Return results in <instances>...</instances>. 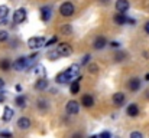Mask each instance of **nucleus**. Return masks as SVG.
I'll use <instances>...</instances> for the list:
<instances>
[{
  "mask_svg": "<svg viewBox=\"0 0 149 138\" xmlns=\"http://www.w3.org/2000/svg\"><path fill=\"white\" fill-rule=\"evenodd\" d=\"M111 99H113V104H114L116 106H122V105L125 104V101H126V96H125L123 92H116Z\"/></svg>",
  "mask_w": 149,
  "mask_h": 138,
  "instance_id": "nucleus-10",
  "label": "nucleus"
},
{
  "mask_svg": "<svg viewBox=\"0 0 149 138\" xmlns=\"http://www.w3.org/2000/svg\"><path fill=\"white\" fill-rule=\"evenodd\" d=\"M88 72L93 73V75H96V73L99 72V65H96V63H90V65H88Z\"/></svg>",
  "mask_w": 149,
  "mask_h": 138,
  "instance_id": "nucleus-25",
  "label": "nucleus"
},
{
  "mask_svg": "<svg viewBox=\"0 0 149 138\" xmlns=\"http://www.w3.org/2000/svg\"><path fill=\"white\" fill-rule=\"evenodd\" d=\"M126 114L129 115V117H136L138 114H139V106L136 105V104H130L127 108H126Z\"/></svg>",
  "mask_w": 149,
  "mask_h": 138,
  "instance_id": "nucleus-16",
  "label": "nucleus"
},
{
  "mask_svg": "<svg viewBox=\"0 0 149 138\" xmlns=\"http://www.w3.org/2000/svg\"><path fill=\"white\" fill-rule=\"evenodd\" d=\"M88 138H99L97 135H91V137H88Z\"/></svg>",
  "mask_w": 149,
  "mask_h": 138,
  "instance_id": "nucleus-43",
  "label": "nucleus"
},
{
  "mask_svg": "<svg viewBox=\"0 0 149 138\" xmlns=\"http://www.w3.org/2000/svg\"><path fill=\"white\" fill-rule=\"evenodd\" d=\"M15 115V111L10 108V106H4V111H3V115H1V121L4 122H9Z\"/></svg>",
  "mask_w": 149,
  "mask_h": 138,
  "instance_id": "nucleus-12",
  "label": "nucleus"
},
{
  "mask_svg": "<svg viewBox=\"0 0 149 138\" xmlns=\"http://www.w3.org/2000/svg\"><path fill=\"white\" fill-rule=\"evenodd\" d=\"M65 72V76H67V79L68 81H74V79H77L78 78V75H80V68H78V65H71L67 71H64Z\"/></svg>",
  "mask_w": 149,
  "mask_h": 138,
  "instance_id": "nucleus-4",
  "label": "nucleus"
},
{
  "mask_svg": "<svg viewBox=\"0 0 149 138\" xmlns=\"http://www.w3.org/2000/svg\"><path fill=\"white\" fill-rule=\"evenodd\" d=\"M9 39V33L6 30H0V42H6Z\"/></svg>",
  "mask_w": 149,
  "mask_h": 138,
  "instance_id": "nucleus-27",
  "label": "nucleus"
},
{
  "mask_svg": "<svg viewBox=\"0 0 149 138\" xmlns=\"http://www.w3.org/2000/svg\"><path fill=\"white\" fill-rule=\"evenodd\" d=\"M51 14H52V9H51V6H45V7L41 9V17H42L44 22H48V20H49Z\"/></svg>",
  "mask_w": 149,
  "mask_h": 138,
  "instance_id": "nucleus-14",
  "label": "nucleus"
},
{
  "mask_svg": "<svg viewBox=\"0 0 149 138\" xmlns=\"http://www.w3.org/2000/svg\"><path fill=\"white\" fill-rule=\"evenodd\" d=\"M129 7H130L129 0H117L116 1V10L119 13H126L129 10Z\"/></svg>",
  "mask_w": 149,
  "mask_h": 138,
  "instance_id": "nucleus-9",
  "label": "nucleus"
},
{
  "mask_svg": "<svg viewBox=\"0 0 149 138\" xmlns=\"http://www.w3.org/2000/svg\"><path fill=\"white\" fill-rule=\"evenodd\" d=\"M38 106H39L41 109H48V104H47V101H44V99H39V101H38Z\"/></svg>",
  "mask_w": 149,
  "mask_h": 138,
  "instance_id": "nucleus-29",
  "label": "nucleus"
},
{
  "mask_svg": "<svg viewBox=\"0 0 149 138\" xmlns=\"http://www.w3.org/2000/svg\"><path fill=\"white\" fill-rule=\"evenodd\" d=\"M145 32L149 35V22H146V23H145Z\"/></svg>",
  "mask_w": 149,
  "mask_h": 138,
  "instance_id": "nucleus-36",
  "label": "nucleus"
},
{
  "mask_svg": "<svg viewBox=\"0 0 149 138\" xmlns=\"http://www.w3.org/2000/svg\"><path fill=\"white\" fill-rule=\"evenodd\" d=\"M80 104H83L86 108H91L93 105H94V98L91 96V95H84L83 98H81V102Z\"/></svg>",
  "mask_w": 149,
  "mask_h": 138,
  "instance_id": "nucleus-15",
  "label": "nucleus"
},
{
  "mask_svg": "<svg viewBox=\"0 0 149 138\" xmlns=\"http://www.w3.org/2000/svg\"><path fill=\"white\" fill-rule=\"evenodd\" d=\"M90 58H91L90 55H86V56L83 58V60H81V65H87V63H88V60H90Z\"/></svg>",
  "mask_w": 149,
  "mask_h": 138,
  "instance_id": "nucleus-33",
  "label": "nucleus"
},
{
  "mask_svg": "<svg viewBox=\"0 0 149 138\" xmlns=\"http://www.w3.org/2000/svg\"><path fill=\"white\" fill-rule=\"evenodd\" d=\"M12 66H13L15 71H25V69L28 68V58H26V56L17 58V59L12 63Z\"/></svg>",
  "mask_w": 149,
  "mask_h": 138,
  "instance_id": "nucleus-5",
  "label": "nucleus"
},
{
  "mask_svg": "<svg viewBox=\"0 0 149 138\" xmlns=\"http://www.w3.org/2000/svg\"><path fill=\"white\" fill-rule=\"evenodd\" d=\"M55 50H56L58 56H64V58L71 56V53H72V47H71L70 43H59Z\"/></svg>",
  "mask_w": 149,
  "mask_h": 138,
  "instance_id": "nucleus-2",
  "label": "nucleus"
},
{
  "mask_svg": "<svg viewBox=\"0 0 149 138\" xmlns=\"http://www.w3.org/2000/svg\"><path fill=\"white\" fill-rule=\"evenodd\" d=\"M61 33H64V35H71V33H72V27H71L70 25H64V26L61 27Z\"/></svg>",
  "mask_w": 149,
  "mask_h": 138,
  "instance_id": "nucleus-24",
  "label": "nucleus"
},
{
  "mask_svg": "<svg viewBox=\"0 0 149 138\" xmlns=\"http://www.w3.org/2000/svg\"><path fill=\"white\" fill-rule=\"evenodd\" d=\"M65 111H67V114H70V115H77V114L80 112V104H78L77 101H70V102H67V105H65Z\"/></svg>",
  "mask_w": 149,
  "mask_h": 138,
  "instance_id": "nucleus-6",
  "label": "nucleus"
},
{
  "mask_svg": "<svg viewBox=\"0 0 149 138\" xmlns=\"http://www.w3.org/2000/svg\"><path fill=\"white\" fill-rule=\"evenodd\" d=\"M56 42H58V38H56V36H54V38H51V39H49V41H48V42H45V45H44V46H47V47H49V46L55 45Z\"/></svg>",
  "mask_w": 149,
  "mask_h": 138,
  "instance_id": "nucleus-28",
  "label": "nucleus"
},
{
  "mask_svg": "<svg viewBox=\"0 0 149 138\" xmlns=\"http://www.w3.org/2000/svg\"><path fill=\"white\" fill-rule=\"evenodd\" d=\"M141 85H142V81L139 78H130L127 81V88L130 89L132 92H136L141 89Z\"/></svg>",
  "mask_w": 149,
  "mask_h": 138,
  "instance_id": "nucleus-8",
  "label": "nucleus"
},
{
  "mask_svg": "<svg viewBox=\"0 0 149 138\" xmlns=\"http://www.w3.org/2000/svg\"><path fill=\"white\" fill-rule=\"evenodd\" d=\"M145 79H146V81H149V73H146V75H145Z\"/></svg>",
  "mask_w": 149,
  "mask_h": 138,
  "instance_id": "nucleus-42",
  "label": "nucleus"
},
{
  "mask_svg": "<svg viewBox=\"0 0 149 138\" xmlns=\"http://www.w3.org/2000/svg\"><path fill=\"white\" fill-rule=\"evenodd\" d=\"M114 22L117 25H125L127 22V17L125 16V13H117V14H114Z\"/></svg>",
  "mask_w": 149,
  "mask_h": 138,
  "instance_id": "nucleus-18",
  "label": "nucleus"
},
{
  "mask_svg": "<svg viewBox=\"0 0 149 138\" xmlns=\"http://www.w3.org/2000/svg\"><path fill=\"white\" fill-rule=\"evenodd\" d=\"M110 46H111V47H114V49H117V47L120 46V43H119V42H111V43H110Z\"/></svg>",
  "mask_w": 149,
  "mask_h": 138,
  "instance_id": "nucleus-35",
  "label": "nucleus"
},
{
  "mask_svg": "<svg viewBox=\"0 0 149 138\" xmlns=\"http://www.w3.org/2000/svg\"><path fill=\"white\" fill-rule=\"evenodd\" d=\"M7 14H9V7L4 6V4H1L0 6V20L7 19Z\"/></svg>",
  "mask_w": 149,
  "mask_h": 138,
  "instance_id": "nucleus-22",
  "label": "nucleus"
},
{
  "mask_svg": "<svg viewBox=\"0 0 149 138\" xmlns=\"http://www.w3.org/2000/svg\"><path fill=\"white\" fill-rule=\"evenodd\" d=\"M70 92L72 93V95H77L78 92H80V81H72L71 82V87H70Z\"/></svg>",
  "mask_w": 149,
  "mask_h": 138,
  "instance_id": "nucleus-19",
  "label": "nucleus"
},
{
  "mask_svg": "<svg viewBox=\"0 0 149 138\" xmlns=\"http://www.w3.org/2000/svg\"><path fill=\"white\" fill-rule=\"evenodd\" d=\"M48 56H49V59H56V58H58V53H56V50H55V52H49Z\"/></svg>",
  "mask_w": 149,
  "mask_h": 138,
  "instance_id": "nucleus-34",
  "label": "nucleus"
},
{
  "mask_svg": "<svg viewBox=\"0 0 149 138\" xmlns=\"http://www.w3.org/2000/svg\"><path fill=\"white\" fill-rule=\"evenodd\" d=\"M35 88H36L38 91H44V89H47V88H48V81H47L45 78L38 79L36 84H35Z\"/></svg>",
  "mask_w": 149,
  "mask_h": 138,
  "instance_id": "nucleus-17",
  "label": "nucleus"
},
{
  "mask_svg": "<svg viewBox=\"0 0 149 138\" xmlns=\"http://www.w3.org/2000/svg\"><path fill=\"white\" fill-rule=\"evenodd\" d=\"M0 137H1V138H12V133L3 131V133H0Z\"/></svg>",
  "mask_w": 149,
  "mask_h": 138,
  "instance_id": "nucleus-32",
  "label": "nucleus"
},
{
  "mask_svg": "<svg viewBox=\"0 0 149 138\" xmlns=\"http://www.w3.org/2000/svg\"><path fill=\"white\" fill-rule=\"evenodd\" d=\"M72 138H81V135H80V134H74V135H72Z\"/></svg>",
  "mask_w": 149,
  "mask_h": 138,
  "instance_id": "nucleus-41",
  "label": "nucleus"
},
{
  "mask_svg": "<svg viewBox=\"0 0 149 138\" xmlns=\"http://www.w3.org/2000/svg\"><path fill=\"white\" fill-rule=\"evenodd\" d=\"M99 138H111V134L109 131H103V133H100Z\"/></svg>",
  "mask_w": 149,
  "mask_h": 138,
  "instance_id": "nucleus-31",
  "label": "nucleus"
},
{
  "mask_svg": "<svg viewBox=\"0 0 149 138\" xmlns=\"http://www.w3.org/2000/svg\"><path fill=\"white\" fill-rule=\"evenodd\" d=\"M107 43V41H106V38L104 36H99V38H96V41L93 42V47L96 49V50H100V49H103L104 46Z\"/></svg>",
  "mask_w": 149,
  "mask_h": 138,
  "instance_id": "nucleus-13",
  "label": "nucleus"
},
{
  "mask_svg": "<svg viewBox=\"0 0 149 138\" xmlns=\"http://www.w3.org/2000/svg\"><path fill=\"white\" fill-rule=\"evenodd\" d=\"M130 138H143V135L139 131H133V133H130Z\"/></svg>",
  "mask_w": 149,
  "mask_h": 138,
  "instance_id": "nucleus-30",
  "label": "nucleus"
},
{
  "mask_svg": "<svg viewBox=\"0 0 149 138\" xmlns=\"http://www.w3.org/2000/svg\"><path fill=\"white\" fill-rule=\"evenodd\" d=\"M0 138H1V137H0Z\"/></svg>",
  "mask_w": 149,
  "mask_h": 138,
  "instance_id": "nucleus-44",
  "label": "nucleus"
},
{
  "mask_svg": "<svg viewBox=\"0 0 149 138\" xmlns=\"http://www.w3.org/2000/svg\"><path fill=\"white\" fill-rule=\"evenodd\" d=\"M16 91L20 92V91H22V87H20V85H16Z\"/></svg>",
  "mask_w": 149,
  "mask_h": 138,
  "instance_id": "nucleus-40",
  "label": "nucleus"
},
{
  "mask_svg": "<svg viewBox=\"0 0 149 138\" xmlns=\"http://www.w3.org/2000/svg\"><path fill=\"white\" fill-rule=\"evenodd\" d=\"M55 81H56L58 84H65V82H68V79H67V76H65V72L58 73L56 78H55Z\"/></svg>",
  "mask_w": 149,
  "mask_h": 138,
  "instance_id": "nucleus-23",
  "label": "nucleus"
},
{
  "mask_svg": "<svg viewBox=\"0 0 149 138\" xmlns=\"http://www.w3.org/2000/svg\"><path fill=\"white\" fill-rule=\"evenodd\" d=\"M10 66H12V63H10L9 59H1V60H0V69H1V71H9Z\"/></svg>",
  "mask_w": 149,
  "mask_h": 138,
  "instance_id": "nucleus-21",
  "label": "nucleus"
},
{
  "mask_svg": "<svg viewBox=\"0 0 149 138\" xmlns=\"http://www.w3.org/2000/svg\"><path fill=\"white\" fill-rule=\"evenodd\" d=\"M31 119L29 118H26V117H22V118H19L17 119V128L19 130H29L31 128Z\"/></svg>",
  "mask_w": 149,
  "mask_h": 138,
  "instance_id": "nucleus-11",
  "label": "nucleus"
},
{
  "mask_svg": "<svg viewBox=\"0 0 149 138\" xmlns=\"http://www.w3.org/2000/svg\"><path fill=\"white\" fill-rule=\"evenodd\" d=\"M4 98H6V96H4V93H3V92H0V102H3V101H4Z\"/></svg>",
  "mask_w": 149,
  "mask_h": 138,
  "instance_id": "nucleus-37",
  "label": "nucleus"
},
{
  "mask_svg": "<svg viewBox=\"0 0 149 138\" xmlns=\"http://www.w3.org/2000/svg\"><path fill=\"white\" fill-rule=\"evenodd\" d=\"M74 12H75V7H74V4H72L71 1H65V3H62V4L59 6V13H61V16H64V17L72 16Z\"/></svg>",
  "mask_w": 149,
  "mask_h": 138,
  "instance_id": "nucleus-1",
  "label": "nucleus"
},
{
  "mask_svg": "<svg viewBox=\"0 0 149 138\" xmlns=\"http://www.w3.org/2000/svg\"><path fill=\"white\" fill-rule=\"evenodd\" d=\"M3 87H4V81L0 78V89H3Z\"/></svg>",
  "mask_w": 149,
  "mask_h": 138,
  "instance_id": "nucleus-38",
  "label": "nucleus"
},
{
  "mask_svg": "<svg viewBox=\"0 0 149 138\" xmlns=\"http://www.w3.org/2000/svg\"><path fill=\"white\" fill-rule=\"evenodd\" d=\"M25 20H26V10L23 7L15 10V13H13V22L19 25V23H23Z\"/></svg>",
  "mask_w": 149,
  "mask_h": 138,
  "instance_id": "nucleus-7",
  "label": "nucleus"
},
{
  "mask_svg": "<svg viewBox=\"0 0 149 138\" xmlns=\"http://www.w3.org/2000/svg\"><path fill=\"white\" fill-rule=\"evenodd\" d=\"M99 1H100V3H103V4H107L110 0H99Z\"/></svg>",
  "mask_w": 149,
  "mask_h": 138,
  "instance_id": "nucleus-39",
  "label": "nucleus"
},
{
  "mask_svg": "<svg viewBox=\"0 0 149 138\" xmlns=\"http://www.w3.org/2000/svg\"><path fill=\"white\" fill-rule=\"evenodd\" d=\"M123 59H126V53H125V52L116 53V56H114V60H116V62H120V60H123Z\"/></svg>",
  "mask_w": 149,
  "mask_h": 138,
  "instance_id": "nucleus-26",
  "label": "nucleus"
},
{
  "mask_svg": "<svg viewBox=\"0 0 149 138\" xmlns=\"http://www.w3.org/2000/svg\"><path fill=\"white\" fill-rule=\"evenodd\" d=\"M45 38L44 36H35V38H31L29 41H28V46L31 47V49H39V47H42V46L45 45Z\"/></svg>",
  "mask_w": 149,
  "mask_h": 138,
  "instance_id": "nucleus-3",
  "label": "nucleus"
},
{
  "mask_svg": "<svg viewBox=\"0 0 149 138\" xmlns=\"http://www.w3.org/2000/svg\"><path fill=\"white\" fill-rule=\"evenodd\" d=\"M15 104H16L19 108H25V106H26V98H25L23 95H19V96H16Z\"/></svg>",
  "mask_w": 149,
  "mask_h": 138,
  "instance_id": "nucleus-20",
  "label": "nucleus"
}]
</instances>
